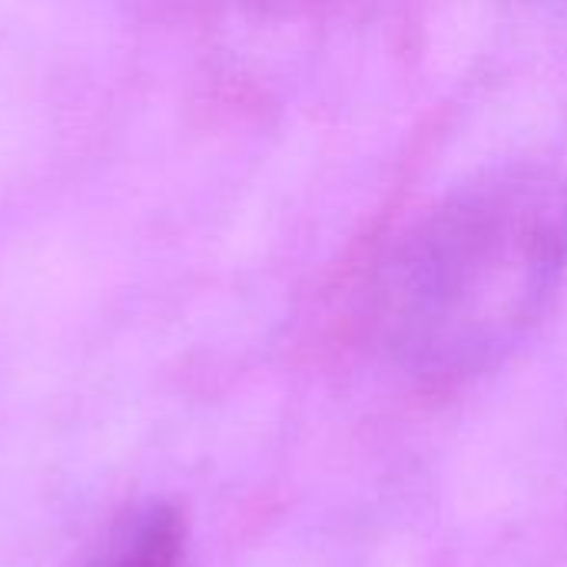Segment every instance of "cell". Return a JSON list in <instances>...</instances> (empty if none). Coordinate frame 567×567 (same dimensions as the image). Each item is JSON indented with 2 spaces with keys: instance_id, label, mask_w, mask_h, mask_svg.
Masks as SVG:
<instances>
[{
  "instance_id": "obj_2",
  "label": "cell",
  "mask_w": 567,
  "mask_h": 567,
  "mask_svg": "<svg viewBox=\"0 0 567 567\" xmlns=\"http://www.w3.org/2000/svg\"><path fill=\"white\" fill-rule=\"evenodd\" d=\"M186 551V525L176 508L169 505H150L106 567H183Z\"/></svg>"
},
{
  "instance_id": "obj_1",
  "label": "cell",
  "mask_w": 567,
  "mask_h": 567,
  "mask_svg": "<svg viewBox=\"0 0 567 567\" xmlns=\"http://www.w3.org/2000/svg\"><path fill=\"white\" fill-rule=\"evenodd\" d=\"M567 279V173L542 159L482 166L419 209L362 282L372 346L429 382L505 362Z\"/></svg>"
}]
</instances>
